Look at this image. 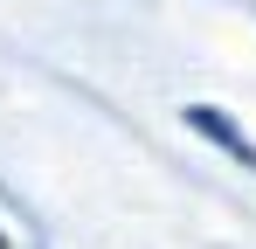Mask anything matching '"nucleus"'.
<instances>
[{"label": "nucleus", "mask_w": 256, "mask_h": 249, "mask_svg": "<svg viewBox=\"0 0 256 249\" xmlns=\"http://www.w3.org/2000/svg\"><path fill=\"white\" fill-rule=\"evenodd\" d=\"M187 124H194V132H208L214 146H228V152H236L242 166H256V146H250V138H242V132H236L228 118H214V111H187Z\"/></svg>", "instance_id": "nucleus-1"}, {"label": "nucleus", "mask_w": 256, "mask_h": 249, "mask_svg": "<svg viewBox=\"0 0 256 249\" xmlns=\"http://www.w3.org/2000/svg\"><path fill=\"white\" fill-rule=\"evenodd\" d=\"M0 249H7V242H0Z\"/></svg>", "instance_id": "nucleus-2"}]
</instances>
